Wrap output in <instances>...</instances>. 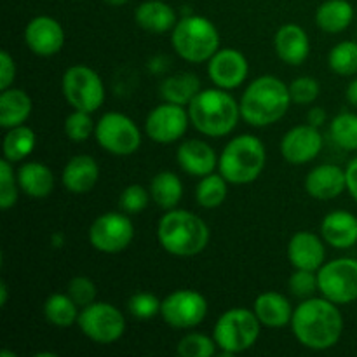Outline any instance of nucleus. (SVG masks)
<instances>
[{"label":"nucleus","instance_id":"31","mask_svg":"<svg viewBox=\"0 0 357 357\" xmlns=\"http://www.w3.org/2000/svg\"><path fill=\"white\" fill-rule=\"evenodd\" d=\"M35 145H37V135L26 124L7 129L2 139L3 159L10 160L13 164L24 162L33 153Z\"/></svg>","mask_w":357,"mask_h":357},{"label":"nucleus","instance_id":"29","mask_svg":"<svg viewBox=\"0 0 357 357\" xmlns=\"http://www.w3.org/2000/svg\"><path fill=\"white\" fill-rule=\"evenodd\" d=\"M354 21V6L349 0H326L316 10V24L326 33H342Z\"/></svg>","mask_w":357,"mask_h":357},{"label":"nucleus","instance_id":"21","mask_svg":"<svg viewBox=\"0 0 357 357\" xmlns=\"http://www.w3.org/2000/svg\"><path fill=\"white\" fill-rule=\"evenodd\" d=\"M274 51L286 65H302L310 54V38L305 28L296 23H286L279 26L274 35Z\"/></svg>","mask_w":357,"mask_h":357},{"label":"nucleus","instance_id":"45","mask_svg":"<svg viewBox=\"0 0 357 357\" xmlns=\"http://www.w3.org/2000/svg\"><path fill=\"white\" fill-rule=\"evenodd\" d=\"M345 173H347V192L357 202V155L347 164Z\"/></svg>","mask_w":357,"mask_h":357},{"label":"nucleus","instance_id":"40","mask_svg":"<svg viewBox=\"0 0 357 357\" xmlns=\"http://www.w3.org/2000/svg\"><path fill=\"white\" fill-rule=\"evenodd\" d=\"M160 307H162V300L157 298L153 293L149 291L135 293L128 300L129 314L139 321H150L153 317L160 316Z\"/></svg>","mask_w":357,"mask_h":357},{"label":"nucleus","instance_id":"39","mask_svg":"<svg viewBox=\"0 0 357 357\" xmlns=\"http://www.w3.org/2000/svg\"><path fill=\"white\" fill-rule=\"evenodd\" d=\"M150 201H152L150 188H145L139 183H132L128 185L119 195V208L128 215H138L149 208Z\"/></svg>","mask_w":357,"mask_h":357},{"label":"nucleus","instance_id":"28","mask_svg":"<svg viewBox=\"0 0 357 357\" xmlns=\"http://www.w3.org/2000/svg\"><path fill=\"white\" fill-rule=\"evenodd\" d=\"M201 89V79H199L195 73L181 72L166 77V79L160 82L159 93L164 101L181 105V107H188L190 101L197 96Z\"/></svg>","mask_w":357,"mask_h":357},{"label":"nucleus","instance_id":"52","mask_svg":"<svg viewBox=\"0 0 357 357\" xmlns=\"http://www.w3.org/2000/svg\"><path fill=\"white\" fill-rule=\"evenodd\" d=\"M75 2H80V0H75Z\"/></svg>","mask_w":357,"mask_h":357},{"label":"nucleus","instance_id":"30","mask_svg":"<svg viewBox=\"0 0 357 357\" xmlns=\"http://www.w3.org/2000/svg\"><path fill=\"white\" fill-rule=\"evenodd\" d=\"M150 195L152 201L164 211L178 208L183 197V183L181 178L173 171H160L150 181Z\"/></svg>","mask_w":357,"mask_h":357},{"label":"nucleus","instance_id":"27","mask_svg":"<svg viewBox=\"0 0 357 357\" xmlns=\"http://www.w3.org/2000/svg\"><path fill=\"white\" fill-rule=\"evenodd\" d=\"M33 110V101L26 91L9 87L0 93V128L10 129L26 124Z\"/></svg>","mask_w":357,"mask_h":357},{"label":"nucleus","instance_id":"33","mask_svg":"<svg viewBox=\"0 0 357 357\" xmlns=\"http://www.w3.org/2000/svg\"><path fill=\"white\" fill-rule=\"evenodd\" d=\"M227 195H229V181L220 174V171L199 178L197 188H195V201L201 208H220L225 202Z\"/></svg>","mask_w":357,"mask_h":357},{"label":"nucleus","instance_id":"15","mask_svg":"<svg viewBox=\"0 0 357 357\" xmlns=\"http://www.w3.org/2000/svg\"><path fill=\"white\" fill-rule=\"evenodd\" d=\"M250 73L248 58L234 47H220L208 61V75L216 87L234 91L243 86Z\"/></svg>","mask_w":357,"mask_h":357},{"label":"nucleus","instance_id":"22","mask_svg":"<svg viewBox=\"0 0 357 357\" xmlns=\"http://www.w3.org/2000/svg\"><path fill=\"white\" fill-rule=\"evenodd\" d=\"M98 181H100V166L96 159L87 153L73 155L61 171V183L70 194H89Z\"/></svg>","mask_w":357,"mask_h":357},{"label":"nucleus","instance_id":"1","mask_svg":"<svg viewBox=\"0 0 357 357\" xmlns=\"http://www.w3.org/2000/svg\"><path fill=\"white\" fill-rule=\"evenodd\" d=\"M289 326L303 347L310 351H328L340 342L344 333V317L340 305L324 296H310L295 307Z\"/></svg>","mask_w":357,"mask_h":357},{"label":"nucleus","instance_id":"5","mask_svg":"<svg viewBox=\"0 0 357 357\" xmlns=\"http://www.w3.org/2000/svg\"><path fill=\"white\" fill-rule=\"evenodd\" d=\"M267 164L264 142L253 135L234 136L218 157V171L229 183L248 185L261 176Z\"/></svg>","mask_w":357,"mask_h":357},{"label":"nucleus","instance_id":"42","mask_svg":"<svg viewBox=\"0 0 357 357\" xmlns=\"http://www.w3.org/2000/svg\"><path fill=\"white\" fill-rule=\"evenodd\" d=\"M66 293L70 295V298L84 309V307L91 305V303L96 302L98 298V288L94 284V281L87 275H75L68 281L66 284Z\"/></svg>","mask_w":357,"mask_h":357},{"label":"nucleus","instance_id":"8","mask_svg":"<svg viewBox=\"0 0 357 357\" xmlns=\"http://www.w3.org/2000/svg\"><path fill=\"white\" fill-rule=\"evenodd\" d=\"M61 93L73 110L94 114L105 103L107 89L103 79L87 65H72L61 77Z\"/></svg>","mask_w":357,"mask_h":357},{"label":"nucleus","instance_id":"36","mask_svg":"<svg viewBox=\"0 0 357 357\" xmlns=\"http://www.w3.org/2000/svg\"><path fill=\"white\" fill-rule=\"evenodd\" d=\"M218 351L215 338L204 333H187L176 344V354L181 357H213Z\"/></svg>","mask_w":357,"mask_h":357},{"label":"nucleus","instance_id":"43","mask_svg":"<svg viewBox=\"0 0 357 357\" xmlns=\"http://www.w3.org/2000/svg\"><path fill=\"white\" fill-rule=\"evenodd\" d=\"M288 86L289 94H291V101L295 105H312L321 94V84L317 82L316 77H296Z\"/></svg>","mask_w":357,"mask_h":357},{"label":"nucleus","instance_id":"25","mask_svg":"<svg viewBox=\"0 0 357 357\" xmlns=\"http://www.w3.org/2000/svg\"><path fill=\"white\" fill-rule=\"evenodd\" d=\"M17 183L21 192L31 199H45L52 194L56 185L54 173L40 160H28L17 167Z\"/></svg>","mask_w":357,"mask_h":357},{"label":"nucleus","instance_id":"20","mask_svg":"<svg viewBox=\"0 0 357 357\" xmlns=\"http://www.w3.org/2000/svg\"><path fill=\"white\" fill-rule=\"evenodd\" d=\"M218 157L213 146L204 139H185L176 149V162L187 174L202 178L215 173L218 167Z\"/></svg>","mask_w":357,"mask_h":357},{"label":"nucleus","instance_id":"16","mask_svg":"<svg viewBox=\"0 0 357 357\" xmlns=\"http://www.w3.org/2000/svg\"><path fill=\"white\" fill-rule=\"evenodd\" d=\"M323 150V135L319 128L310 124H300L286 131L281 139V153L291 166H303L312 162Z\"/></svg>","mask_w":357,"mask_h":357},{"label":"nucleus","instance_id":"6","mask_svg":"<svg viewBox=\"0 0 357 357\" xmlns=\"http://www.w3.org/2000/svg\"><path fill=\"white\" fill-rule=\"evenodd\" d=\"M171 45L188 63H208L220 49V31L211 20L188 14L171 31Z\"/></svg>","mask_w":357,"mask_h":357},{"label":"nucleus","instance_id":"37","mask_svg":"<svg viewBox=\"0 0 357 357\" xmlns=\"http://www.w3.org/2000/svg\"><path fill=\"white\" fill-rule=\"evenodd\" d=\"M63 129H65L66 138L75 143H82L87 142L91 136H94L96 122H94L93 114H89V112L73 110L72 114L66 115Z\"/></svg>","mask_w":357,"mask_h":357},{"label":"nucleus","instance_id":"35","mask_svg":"<svg viewBox=\"0 0 357 357\" xmlns=\"http://www.w3.org/2000/svg\"><path fill=\"white\" fill-rule=\"evenodd\" d=\"M328 66L340 77L357 75V40H342L328 54Z\"/></svg>","mask_w":357,"mask_h":357},{"label":"nucleus","instance_id":"32","mask_svg":"<svg viewBox=\"0 0 357 357\" xmlns=\"http://www.w3.org/2000/svg\"><path fill=\"white\" fill-rule=\"evenodd\" d=\"M80 307L70 298L68 293H52L44 302V317L56 328H70L79 321Z\"/></svg>","mask_w":357,"mask_h":357},{"label":"nucleus","instance_id":"48","mask_svg":"<svg viewBox=\"0 0 357 357\" xmlns=\"http://www.w3.org/2000/svg\"><path fill=\"white\" fill-rule=\"evenodd\" d=\"M7 302H9V288H7L6 281L0 282V307H6Z\"/></svg>","mask_w":357,"mask_h":357},{"label":"nucleus","instance_id":"19","mask_svg":"<svg viewBox=\"0 0 357 357\" xmlns=\"http://www.w3.org/2000/svg\"><path fill=\"white\" fill-rule=\"evenodd\" d=\"M324 246L326 243L321 236L309 230H300L289 239L286 255L293 268L317 272L324 265V258H326Z\"/></svg>","mask_w":357,"mask_h":357},{"label":"nucleus","instance_id":"3","mask_svg":"<svg viewBox=\"0 0 357 357\" xmlns=\"http://www.w3.org/2000/svg\"><path fill=\"white\" fill-rule=\"evenodd\" d=\"M187 110L195 131L208 138L229 136L243 119L239 101L229 91L216 86L199 91Z\"/></svg>","mask_w":357,"mask_h":357},{"label":"nucleus","instance_id":"2","mask_svg":"<svg viewBox=\"0 0 357 357\" xmlns=\"http://www.w3.org/2000/svg\"><path fill=\"white\" fill-rule=\"evenodd\" d=\"M289 86L275 75H260L250 82L239 100L241 117L253 128H267L288 114Z\"/></svg>","mask_w":357,"mask_h":357},{"label":"nucleus","instance_id":"7","mask_svg":"<svg viewBox=\"0 0 357 357\" xmlns=\"http://www.w3.org/2000/svg\"><path fill=\"white\" fill-rule=\"evenodd\" d=\"M261 323L255 310L236 307L223 312L213 328V338L225 356L241 354L253 347L260 338Z\"/></svg>","mask_w":357,"mask_h":357},{"label":"nucleus","instance_id":"4","mask_svg":"<svg viewBox=\"0 0 357 357\" xmlns=\"http://www.w3.org/2000/svg\"><path fill=\"white\" fill-rule=\"evenodd\" d=\"M209 239L211 230L208 223L188 209H169L160 216L157 225V241L173 257H195L208 248Z\"/></svg>","mask_w":357,"mask_h":357},{"label":"nucleus","instance_id":"13","mask_svg":"<svg viewBox=\"0 0 357 357\" xmlns=\"http://www.w3.org/2000/svg\"><path fill=\"white\" fill-rule=\"evenodd\" d=\"M319 293L337 305H349L357 300V260L337 258L324 261L317 271Z\"/></svg>","mask_w":357,"mask_h":357},{"label":"nucleus","instance_id":"11","mask_svg":"<svg viewBox=\"0 0 357 357\" xmlns=\"http://www.w3.org/2000/svg\"><path fill=\"white\" fill-rule=\"evenodd\" d=\"M87 237L91 246L100 253H122L135 239V223L124 211L103 213L91 223Z\"/></svg>","mask_w":357,"mask_h":357},{"label":"nucleus","instance_id":"17","mask_svg":"<svg viewBox=\"0 0 357 357\" xmlns=\"http://www.w3.org/2000/svg\"><path fill=\"white\" fill-rule=\"evenodd\" d=\"M23 38L26 47L40 58L56 56L65 45V30L52 16H35L24 26Z\"/></svg>","mask_w":357,"mask_h":357},{"label":"nucleus","instance_id":"41","mask_svg":"<svg viewBox=\"0 0 357 357\" xmlns=\"http://www.w3.org/2000/svg\"><path fill=\"white\" fill-rule=\"evenodd\" d=\"M288 288L293 296L300 300H305L314 296V293L319 291V281H317V272L295 268L288 279Z\"/></svg>","mask_w":357,"mask_h":357},{"label":"nucleus","instance_id":"26","mask_svg":"<svg viewBox=\"0 0 357 357\" xmlns=\"http://www.w3.org/2000/svg\"><path fill=\"white\" fill-rule=\"evenodd\" d=\"M135 21L150 33H167L176 26V10L162 0H146L135 9Z\"/></svg>","mask_w":357,"mask_h":357},{"label":"nucleus","instance_id":"38","mask_svg":"<svg viewBox=\"0 0 357 357\" xmlns=\"http://www.w3.org/2000/svg\"><path fill=\"white\" fill-rule=\"evenodd\" d=\"M20 183H17V173L10 160H0V209L9 211L16 206L20 197Z\"/></svg>","mask_w":357,"mask_h":357},{"label":"nucleus","instance_id":"23","mask_svg":"<svg viewBox=\"0 0 357 357\" xmlns=\"http://www.w3.org/2000/svg\"><path fill=\"white\" fill-rule=\"evenodd\" d=\"M321 237L335 250H351L357 244V216L345 209L330 211L321 222Z\"/></svg>","mask_w":357,"mask_h":357},{"label":"nucleus","instance_id":"50","mask_svg":"<svg viewBox=\"0 0 357 357\" xmlns=\"http://www.w3.org/2000/svg\"><path fill=\"white\" fill-rule=\"evenodd\" d=\"M103 2H107L108 6H114V7H121V6H126V3L129 2V0H103Z\"/></svg>","mask_w":357,"mask_h":357},{"label":"nucleus","instance_id":"18","mask_svg":"<svg viewBox=\"0 0 357 357\" xmlns=\"http://www.w3.org/2000/svg\"><path fill=\"white\" fill-rule=\"evenodd\" d=\"M303 187L312 199L331 201L347 192V173L337 164H319L309 171Z\"/></svg>","mask_w":357,"mask_h":357},{"label":"nucleus","instance_id":"10","mask_svg":"<svg viewBox=\"0 0 357 357\" xmlns=\"http://www.w3.org/2000/svg\"><path fill=\"white\" fill-rule=\"evenodd\" d=\"M77 326L94 344L110 345L124 337L128 323L121 309L107 302H94L80 309Z\"/></svg>","mask_w":357,"mask_h":357},{"label":"nucleus","instance_id":"46","mask_svg":"<svg viewBox=\"0 0 357 357\" xmlns=\"http://www.w3.org/2000/svg\"><path fill=\"white\" fill-rule=\"evenodd\" d=\"M328 112L323 107H312L307 112V124L314 126V128H321L326 124Z\"/></svg>","mask_w":357,"mask_h":357},{"label":"nucleus","instance_id":"49","mask_svg":"<svg viewBox=\"0 0 357 357\" xmlns=\"http://www.w3.org/2000/svg\"><path fill=\"white\" fill-rule=\"evenodd\" d=\"M63 244H65V234L63 232H54L51 236V246L52 248H63Z\"/></svg>","mask_w":357,"mask_h":357},{"label":"nucleus","instance_id":"12","mask_svg":"<svg viewBox=\"0 0 357 357\" xmlns=\"http://www.w3.org/2000/svg\"><path fill=\"white\" fill-rule=\"evenodd\" d=\"M208 310V300L202 293L190 288H180L162 298L160 317L174 330H192L202 324Z\"/></svg>","mask_w":357,"mask_h":357},{"label":"nucleus","instance_id":"24","mask_svg":"<svg viewBox=\"0 0 357 357\" xmlns=\"http://www.w3.org/2000/svg\"><path fill=\"white\" fill-rule=\"evenodd\" d=\"M253 310L260 319L261 326L279 330L291 324V317L295 309L288 296L279 291H265L257 296L253 303Z\"/></svg>","mask_w":357,"mask_h":357},{"label":"nucleus","instance_id":"34","mask_svg":"<svg viewBox=\"0 0 357 357\" xmlns=\"http://www.w3.org/2000/svg\"><path fill=\"white\" fill-rule=\"evenodd\" d=\"M330 136L338 149L357 152V114L342 112L330 122Z\"/></svg>","mask_w":357,"mask_h":357},{"label":"nucleus","instance_id":"44","mask_svg":"<svg viewBox=\"0 0 357 357\" xmlns=\"http://www.w3.org/2000/svg\"><path fill=\"white\" fill-rule=\"evenodd\" d=\"M16 80V61L7 49L0 51V91L9 89Z\"/></svg>","mask_w":357,"mask_h":357},{"label":"nucleus","instance_id":"14","mask_svg":"<svg viewBox=\"0 0 357 357\" xmlns=\"http://www.w3.org/2000/svg\"><path fill=\"white\" fill-rule=\"evenodd\" d=\"M190 126V115L188 110L181 105L164 103L157 105L150 110L145 119V135L152 142L160 145H169V143L180 142Z\"/></svg>","mask_w":357,"mask_h":357},{"label":"nucleus","instance_id":"9","mask_svg":"<svg viewBox=\"0 0 357 357\" xmlns=\"http://www.w3.org/2000/svg\"><path fill=\"white\" fill-rule=\"evenodd\" d=\"M94 138L105 152L117 157L138 152L143 139L138 124L122 112H107L101 115L96 122Z\"/></svg>","mask_w":357,"mask_h":357},{"label":"nucleus","instance_id":"51","mask_svg":"<svg viewBox=\"0 0 357 357\" xmlns=\"http://www.w3.org/2000/svg\"><path fill=\"white\" fill-rule=\"evenodd\" d=\"M0 357H16V354H14V352H7V351H2V352H0Z\"/></svg>","mask_w":357,"mask_h":357},{"label":"nucleus","instance_id":"47","mask_svg":"<svg viewBox=\"0 0 357 357\" xmlns=\"http://www.w3.org/2000/svg\"><path fill=\"white\" fill-rule=\"evenodd\" d=\"M345 98H347V101L352 107L357 108V77L349 82L347 89H345Z\"/></svg>","mask_w":357,"mask_h":357}]
</instances>
